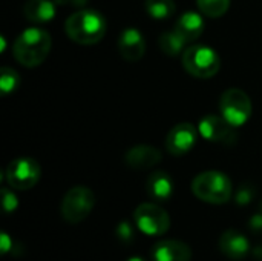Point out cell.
Segmentation results:
<instances>
[{
  "mask_svg": "<svg viewBox=\"0 0 262 261\" xmlns=\"http://www.w3.org/2000/svg\"><path fill=\"white\" fill-rule=\"evenodd\" d=\"M173 31L186 43H193L201 37V34L204 31V20H203L201 14H198L195 11H187L178 17V20L175 22Z\"/></svg>",
  "mask_w": 262,
  "mask_h": 261,
  "instance_id": "15",
  "label": "cell"
},
{
  "mask_svg": "<svg viewBox=\"0 0 262 261\" xmlns=\"http://www.w3.org/2000/svg\"><path fill=\"white\" fill-rule=\"evenodd\" d=\"M40 165L29 157H20L12 160L6 168V182L12 189L28 191L34 188L40 180Z\"/></svg>",
  "mask_w": 262,
  "mask_h": 261,
  "instance_id": "8",
  "label": "cell"
},
{
  "mask_svg": "<svg viewBox=\"0 0 262 261\" xmlns=\"http://www.w3.org/2000/svg\"><path fill=\"white\" fill-rule=\"evenodd\" d=\"M57 5H61V6H66V5H71V6H75V8H83L89 0H54Z\"/></svg>",
  "mask_w": 262,
  "mask_h": 261,
  "instance_id": "26",
  "label": "cell"
},
{
  "mask_svg": "<svg viewBox=\"0 0 262 261\" xmlns=\"http://www.w3.org/2000/svg\"><path fill=\"white\" fill-rule=\"evenodd\" d=\"M252 254L256 260H262V245H258L256 248H253Z\"/></svg>",
  "mask_w": 262,
  "mask_h": 261,
  "instance_id": "28",
  "label": "cell"
},
{
  "mask_svg": "<svg viewBox=\"0 0 262 261\" xmlns=\"http://www.w3.org/2000/svg\"><path fill=\"white\" fill-rule=\"evenodd\" d=\"M135 226L146 235L160 237L170 228V217L161 206L155 203H141L134 212Z\"/></svg>",
  "mask_w": 262,
  "mask_h": 261,
  "instance_id": "7",
  "label": "cell"
},
{
  "mask_svg": "<svg viewBox=\"0 0 262 261\" xmlns=\"http://www.w3.org/2000/svg\"><path fill=\"white\" fill-rule=\"evenodd\" d=\"M249 228H250L252 232H255V234H262V212L261 214H255V215L250 218Z\"/></svg>",
  "mask_w": 262,
  "mask_h": 261,
  "instance_id": "25",
  "label": "cell"
},
{
  "mask_svg": "<svg viewBox=\"0 0 262 261\" xmlns=\"http://www.w3.org/2000/svg\"><path fill=\"white\" fill-rule=\"evenodd\" d=\"M117 238L124 245H129L134 240V228L129 222H121L117 226Z\"/></svg>",
  "mask_w": 262,
  "mask_h": 261,
  "instance_id": "23",
  "label": "cell"
},
{
  "mask_svg": "<svg viewBox=\"0 0 262 261\" xmlns=\"http://www.w3.org/2000/svg\"><path fill=\"white\" fill-rule=\"evenodd\" d=\"M198 134L200 132L195 128V125L189 122L178 123L169 131L166 137V148L172 155H177V157L186 155L196 145Z\"/></svg>",
  "mask_w": 262,
  "mask_h": 261,
  "instance_id": "10",
  "label": "cell"
},
{
  "mask_svg": "<svg viewBox=\"0 0 262 261\" xmlns=\"http://www.w3.org/2000/svg\"><path fill=\"white\" fill-rule=\"evenodd\" d=\"M196 5L204 15L210 18H218L229 11L230 0H196Z\"/></svg>",
  "mask_w": 262,
  "mask_h": 261,
  "instance_id": "20",
  "label": "cell"
},
{
  "mask_svg": "<svg viewBox=\"0 0 262 261\" xmlns=\"http://www.w3.org/2000/svg\"><path fill=\"white\" fill-rule=\"evenodd\" d=\"M252 200H253V189L250 186H241L235 195V202L239 206H247L252 203Z\"/></svg>",
  "mask_w": 262,
  "mask_h": 261,
  "instance_id": "24",
  "label": "cell"
},
{
  "mask_svg": "<svg viewBox=\"0 0 262 261\" xmlns=\"http://www.w3.org/2000/svg\"><path fill=\"white\" fill-rule=\"evenodd\" d=\"M220 111L229 123L239 128L246 125L252 117L253 106L249 94L239 88H229L220 98Z\"/></svg>",
  "mask_w": 262,
  "mask_h": 261,
  "instance_id": "6",
  "label": "cell"
},
{
  "mask_svg": "<svg viewBox=\"0 0 262 261\" xmlns=\"http://www.w3.org/2000/svg\"><path fill=\"white\" fill-rule=\"evenodd\" d=\"M55 5L54 0H26L23 5V15L32 23H48L55 17Z\"/></svg>",
  "mask_w": 262,
  "mask_h": 261,
  "instance_id": "16",
  "label": "cell"
},
{
  "mask_svg": "<svg viewBox=\"0 0 262 261\" xmlns=\"http://www.w3.org/2000/svg\"><path fill=\"white\" fill-rule=\"evenodd\" d=\"M107 25L101 12L94 9H80L71 14L64 22L68 37L78 45H95L106 34Z\"/></svg>",
  "mask_w": 262,
  "mask_h": 261,
  "instance_id": "2",
  "label": "cell"
},
{
  "mask_svg": "<svg viewBox=\"0 0 262 261\" xmlns=\"http://www.w3.org/2000/svg\"><path fill=\"white\" fill-rule=\"evenodd\" d=\"M2 252L3 254H6L8 251H9V248H11V240H9V237L6 235V234H2Z\"/></svg>",
  "mask_w": 262,
  "mask_h": 261,
  "instance_id": "27",
  "label": "cell"
},
{
  "mask_svg": "<svg viewBox=\"0 0 262 261\" xmlns=\"http://www.w3.org/2000/svg\"><path fill=\"white\" fill-rule=\"evenodd\" d=\"M144 8L146 12L155 20L170 18L177 11V5L173 0H146Z\"/></svg>",
  "mask_w": 262,
  "mask_h": 261,
  "instance_id": "18",
  "label": "cell"
},
{
  "mask_svg": "<svg viewBox=\"0 0 262 261\" xmlns=\"http://www.w3.org/2000/svg\"><path fill=\"white\" fill-rule=\"evenodd\" d=\"M152 258L154 261H190L192 249L180 240H163L155 243Z\"/></svg>",
  "mask_w": 262,
  "mask_h": 261,
  "instance_id": "14",
  "label": "cell"
},
{
  "mask_svg": "<svg viewBox=\"0 0 262 261\" xmlns=\"http://www.w3.org/2000/svg\"><path fill=\"white\" fill-rule=\"evenodd\" d=\"M220 251L230 260H243L250 254V243L236 229H227L220 238Z\"/></svg>",
  "mask_w": 262,
  "mask_h": 261,
  "instance_id": "13",
  "label": "cell"
},
{
  "mask_svg": "<svg viewBox=\"0 0 262 261\" xmlns=\"http://www.w3.org/2000/svg\"><path fill=\"white\" fill-rule=\"evenodd\" d=\"M51 34L43 28H28L18 34L12 45L14 58L25 68L41 65L51 52Z\"/></svg>",
  "mask_w": 262,
  "mask_h": 261,
  "instance_id": "1",
  "label": "cell"
},
{
  "mask_svg": "<svg viewBox=\"0 0 262 261\" xmlns=\"http://www.w3.org/2000/svg\"><path fill=\"white\" fill-rule=\"evenodd\" d=\"M127 261H144V258H141V257H132V258H129Z\"/></svg>",
  "mask_w": 262,
  "mask_h": 261,
  "instance_id": "29",
  "label": "cell"
},
{
  "mask_svg": "<svg viewBox=\"0 0 262 261\" xmlns=\"http://www.w3.org/2000/svg\"><path fill=\"white\" fill-rule=\"evenodd\" d=\"M120 55L127 62H138L146 52V42L143 34L137 28H126L117 43Z\"/></svg>",
  "mask_w": 262,
  "mask_h": 261,
  "instance_id": "11",
  "label": "cell"
},
{
  "mask_svg": "<svg viewBox=\"0 0 262 261\" xmlns=\"http://www.w3.org/2000/svg\"><path fill=\"white\" fill-rule=\"evenodd\" d=\"M198 132L203 138L213 142V143H223V145H233L238 140L236 126L229 123L223 115H206L198 123Z\"/></svg>",
  "mask_w": 262,
  "mask_h": 261,
  "instance_id": "9",
  "label": "cell"
},
{
  "mask_svg": "<svg viewBox=\"0 0 262 261\" xmlns=\"http://www.w3.org/2000/svg\"><path fill=\"white\" fill-rule=\"evenodd\" d=\"M192 192L201 202L224 205L232 198L233 186L230 178L220 171H206L192 180Z\"/></svg>",
  "mask_w": 262,
  "mask_h": 261,
  "instance_id": "3",
  "label": "cell"
},
{
  "mask_svg": "<svg viewBox=\"0 0 262 261\" xmlns=\"http://www.w3.org/2000/svg\"><path fill=\"white\" fill-rule=\"evenodd\" d=\"M183 68L196 78H210L221 68V58L213 48L192 45L181 54Z\"/></svg>",
  "mask_w": 262,
  "mask_h": 261,
  "instance_id": "4",
  "label": "cell"
},
{
  "mask_svg": "<svg viewBox=\"0 0 262 261\" xmlns=\"http://www.w3.org/2000/svg\"><path fill=\"white\" fill-rule=\"evenodd\" d=\"M20 86V75L15 69L3 66L0 69V91L3 95L14 92Z\"/></svg>",
  "mask_w": 262,
  "mask_h": 261,
  "instance_id": "21",
  "label": "cell"
},
{
  "mask_svg": "<svg viewBox=\"0 0 262 261\" xmlns=\"http://www.w3.org/2000/svg\"><path fill=\"white\" fill-rule=\"evenodd\" d=\"M261 211H262V203H261Z\"/></svg>",
  "mask_w": 262,
  "mask_h": 261,
  "instance_id": "30",
  "label": "cell"
},
{
  "mask_svg": "<svg viewBox=\"0 0 262 261\" xmlns=\"http://www.w3.org/2000/svg\"><path fill=\"white\" fill-rule=\"evenodd\" d=\"M146 191L154 200L166 202L173 194V182L167 172L155 171L149 175L146 182Z\"/></svg>",
  "mask_w": 262,
  "mask_h": 261,
  "instance_id": "17",
  "label": "cell"
},
{
  "mask_svg": "<svg viewBox=\"0 0 262 261\" xmlns=\"http://www.w3.org/2000/svg\"><path fill=\"white\" fill-rule=\"evenodd\" d=\"M163 155L161 152L150 145H137L132 146L126 154H124V162L129 168L137 169V171H144L150 169L155 165L161 162Z\"/></svg>",
  "mask_w": 262,
  "mask_h": 261,
  "instance_id": "12",
  "label": "cell"
},
{
  "mask_svg": "<svg viewBox=\"0 0 262 261\" xmlns=\"http://www.w3.org/2000/svg\"><path fill=\"white\" fill-rule=\"evenodd\" d=\"M94 206H95V194L86 186H74L64 194L61 200L60 212L64 222L71 225H77L89 217Z\"/></svg>",
  "mask_w": 262,
  "mask_h": 261,
  "instance_id": "5",
  "label": "cell"
},
{
  "mask_svg": "<svg viewBox=\"0 0 262 261\" xmlns=\"http://www.w3.org/2000/svg\"><path fill=\"white\" fill-rule=\"evenodd\" d=\"M2 205L5 212H14L18 206V198L8 188H2Z\"/></svg>",
  "mask_w": 262,
  "mask_h": 261,
  "instance_id": "22",
  "label": "cell"
},
{
  "mask_svg": "<svg viewBox=\"0 0 262 261\" xmlns=\"http://www.w3.org/2000/svg\"><path fill=\"white\" fill-rule=\"evenodd\" d=\"M158 45L161 48V51L166 54V55H170V57H177L180 54H183L184 51V46L187 45L175 31H167V32H163L160 35V40H158Z\"/></svg>",
  "mask_w": 262,
  "mask_h": 261,
  "instance_id": "19",
  "label": "cell"
}]
</instances>
